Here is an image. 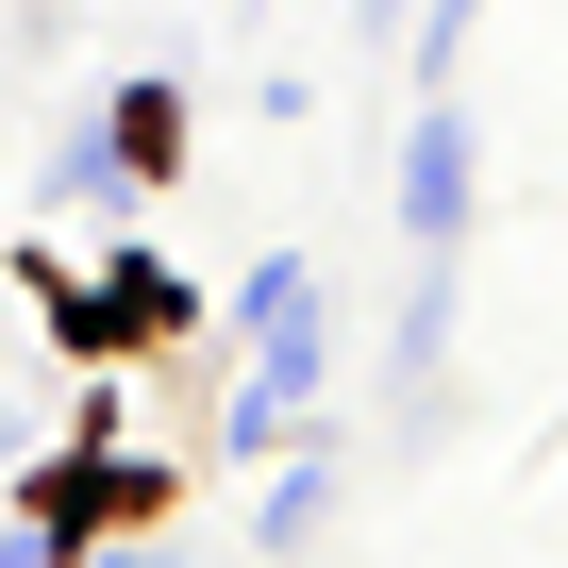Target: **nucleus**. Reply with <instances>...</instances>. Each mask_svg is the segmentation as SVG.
Returning a JSON list of instances; mask_svg holds the SVG:
<instances>
[{
  "label": "nucleus",
  "mask_w": 568,
  "mask_h": 568,
  "mask_svg": "<svg viewBox=\"0 0 568 568\" xmlns=\"http://www.w3.org/2000/svg\"><path fill=\"white\" fill-rule=\"evenodd\" d=\"M101 568H168V551H101Z\"/></svg>",
  "instance_id": "nucleus-4"
},
{
  "label": "nucleus",
  "mask_w": 568,
  "mask_h": 568,
  "mask_svg": "<svg viewBox=\"0 0 568 568\" xmlns=\"http://www.w3.org/2000/svg\"><path fill=\"white\" fill-rule=\"evenodd\" d=\"M402 234H418L402 368H435V335H452V251H468V118H452V101H418V151H402Z\"/></svg>",
  "instance_id": "nucleus-1"
},
{
  "label": "nucleus",
  "mask_w": 568,
  "mask_h": 568,
  "mask_svg": "<svg viewBox=\"0 0 568 568\" xmlns=\"http://www.w3.org/2000/svg\"><path fill=\"white\" fill-rule=\"evenodd\" d=\"M352 18H368V34H402V0H352Z\"/></svg>",
  "instance_id": "nucleus-3"
},
{
  "label": "nucleus",
  "mask_w": 568,
  "mask_h": 568,
  "mask_svg": "<svg viewBox=\"0 0 568 568\" xmlns=\"http://www.w3.org/2000/svg\"><path fill=\"white\" fill-rule=\"evenodd\" d=\"M302 385H318V284L267 267V284H251V402H234V435H284Z\"/></svg>",
  "instance_id": "nucleus-2"
}]
</instances>
